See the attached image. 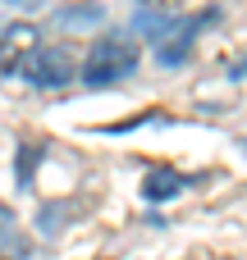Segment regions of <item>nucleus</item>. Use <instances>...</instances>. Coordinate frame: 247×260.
Wrapping results in <instances>:
<instances>
[{
	"label": "nucleus",
	"mask_w": 247,
	"mask_h": 260,
	"mask_svg": "<svg viewBox=\"0 0 247 260\" xmlns=\"http://www.w3.org/2000/svg\"><path fill=\"white\" fill-rule=\"evenodd\" d=\"M138 46L128 41V37H101L92 50H87V59H83V82L87 87H110V82H124V78H133V69H138Z\"/></svg>",
	"instance_id": "obj_1"
},
{
	"label": "nucleus",
	"mask_w": 247,
	"mask_h": 260,
	"mask_svg": "<svg viewBox=\"0 0 247 260\" xmlns=\"http://www.w3.org/2000/svg\"><path fill=\"white\" fill-rule=\"evenodd\" d=\"M23 78H28L37 91H55V87H69L73 78H83V64H78V55H73L69 46H41V50L28 59Z\"/></svg>",
	"instance_id": "obj_2"
},
{
	"label": "nucleus",
	"mask_w": 247,
	"mask_h": 260,
	"mask_svg": "<svg viewBox=\"0 0 247 260\" xmlns=\"http://www.w3.org/2000/svg\"><path fill=\"white\" fill-rule=\"evenodd\" d=\"M37 41H41L37 23H9V27H0V78L23 73V69H28V59L41 50Z\"/></svg>",
	"instance_id": "obj_3"
},
{
	"label": "nucleus",
	"mask_w": 247,
	"mask_h": 260,
	"mask_svg": "<svg viewBox=\"0 0 247 260\" xmlns=\"http://www.w3.org/2000/svg\"><path fill=\"white\" fill-rule=\"evenodd\" d=\"M28 256H32V242H28L18 215L0 201V260H28Z\"/></svg>",
	"instance_id": "obj_4"
},
{
	"label": "nucleus",
	"mask_w": 247,
	"mask_h": 260,
	"mask_svg": "<svg viewBox=\"0 0 247 260\" xmlns=\"http://www.w3.org/2000/svg\"><path fill=\"white\" fill-rule=\"evenodd\" d=\"M183 187H188V178H183L179 169H165V165H160V169H147V174H142V197H147V201H170V197H179Z\"/></svg>",
	"instance_id": "obj_5"
},
{
	"label": "nucleus",
	"mask_w": 247,
	"mask_h": 260,
	"mask_svg": "<svg viewBox=\"0 0 247 260\" xmlns=\"http://www.w3.org/2000/svg\"><path fill=\"white\" fill-rule=\"evenodd\" d=\"M41 165V146H18V187H32V169Z\"/></svg>",
	"instance_id": "obj_6"
},
{
	"label": "nucleus",
	"mask_w": 247,
	"mask_h": 260,
	"mask_svg": "<svg viewBox=\"0 0 247 260\" xmlns=\"http://www.w3.org/2000/svg\"><path fill=\"white\" fill-rule=\"evenodd\" d=\"M142 5H147V9H160V14H174L183 0H142Z\"/></svg>",
	"instance_id": "obj_7"
},
{
	"label": "nucleus",
	"mask_w": 247,
	"mask_h": 260,
	"mask_svg": "<svg viewBox=\"0 0 247 260\" xmlns=\"http://www.w3.org/2000/svg\"><path fill=\"white\" fill-rule=\"evenodd\" d=\"M5 5H14V9H37V5H46V0H5Z\"/></svg>",
	"instance_id": "obj_8"
}]
</instances>
